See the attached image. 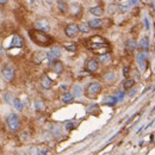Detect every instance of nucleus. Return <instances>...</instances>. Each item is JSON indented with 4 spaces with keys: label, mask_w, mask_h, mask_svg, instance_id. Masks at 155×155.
<instances>
[{
    "label": "nucleus",
    "mask_w": 155,
    "mask_h": 155,
    "mask_svg": "<svg viewBox=\"0 0 155 155\" xmlns=\"http://www.w3.org/2000/svg\"><path fill=\"white\" fill-rule=\"evenodd\" d=\"M123 97H124V92H119V94H118V97H117V100H118V102L123 100Z\"/></svg>",
    "instance_id": "obj_34"
},
{
    "label": "nucleus",
    "mask_w": 155,
    "mask_h": 155,
    "mask_svg": "<svg viewBox=\"0 0 155 155\" xmlns=\"http://www.w3.org/2000/svg\"><path fill=\"white\" fill-rule=\"evenodd\" d=\"M100 91H102L100 82L93 81V82H91V84L87 85V87L85 89V96L87 98H89V99H94V98H97V96L100 93Z\"/></svg>",
    "instance_id": "obj_2"
},
{
    "label": "nucleus",
    "mask_w": 155,
    "mask_h": 155,
    "mask_svg": "<svg viewBox=\"0 0 155 155\" xmlns=\"http://www.w3.org/2000/svg\"><path fill=\"white\" fill-rule=\"evenodd\" d=\"M35 27H36V30L47 32V31H49V29H50V25H49V22L47 19H38L35 22Z\"/></svg>",
    "instance_id": "obj_9"
},
{
    "label": "nucleus",
    "mask_w": 155,
    "mask_h": 155,
    "mask_svg": "<svg viewBox=\"0 0 155 155\" xmlns=\"http://www.w3.org/2000/svg\"><path fill=\"white\" fill-rule=\"evenodd\" d=\"M81 94H82V88H81V86H79V85H75L74 87H73V96H74V98L76 97H81Z\"/></svg>",
    "instance_id": "obj_22"
},
{
    "label": "nucleus",
    "mask_w": 155,
    "mask_h": 155,
    "mask_svg": "<svg viewBox=\"0 0 155 155\" xmlns=\"http://www.w3.org/2000/svg\"><path fill=\"white\" fill-rule=\"evenodd\" d=\"M29 36L34 41V43H36L41 47H48L53 42V38L47 32H43V31H40V30H30Z\"/></svg>",
    "instance_id": "obj_1"
},
{
    "label": "nucleus",
    "mask_w": 155,
    "mask_h": 155,
    "mask_svg": "<svg viewBox=\"0 0 155 155\" xmlns=\"http://www.w3.org/2000/svg\"><path fill=\"white\" fill-rule=\"evenodd\" d=\"M30 1H31V3H35V0H30Z\"/></svg>",
    "instance_id": "obj_42"
},
{
    "label": "nucleus",
    "mask_w": 155,
    "mask_h": 155,
    "mask_svg": "<svg viewBox=\"0 0 155 155\" xmlns=\"http://www.w3.org/2000/svg\"><path fill=\"white\" fill-rule=\"evenodd\" d=\"M45 57H47L45 53H43V51H36L32 55V62H34V63H36V65H40V63H42V62L45 60Z\"/></svg>",
    "instance_id": "obj_11"
},
{
    "label": "nucleus",
    "mask_w": 155,
    "mask_h": 155,
    "mask_svg": "<svg viewBox=\"0 0 155 155\" xmlns=\"http://www.w3.org/2000/svg\"><path fill=\"white\" fill-rule=\"evenodd\" d=\"M66 129L67 130H72V129H74L75 128V124L73 123V122H68V123H66Z\"/></svg>",
    "instance_id": "obj_31"
},
{
    "label": "nucleus",
    "mask_w": 155,
    "mask_h": 155,
    "mask_svg": "<svg viewBox=\"0 0 155 155\" xmlns=\"http://www.w3.org/2000/svg\"><path fill=\"white\" fill-rule=\"evenodd\" d=\"M45 3L47 4H51V3H54V0H45Z\"/></svg>",
    "instance_id": "obj_40"
},
{
    "label": "nucleus",
    "mask_w": 155,
    "mask_h": 155,
    "mask_svg": "<svg viewBox=\"0 0 155 155\" xmlns=\"http://www.w3.org/2000/svg\"><path fill=\"white\" fill-rule=\"evenodd\" d=\"M148 44H149V41H148V37H143L142 41H141V47L144 49V51L148 50Z\"/></svg>",
    "instance_id": "obj_27"
},
{
    "label": "nucleus",
    "mask_w": 155,
    "mask_h": 155,
    "mask_svg": "<svg viewBox=\"0 0 155 155\" xmlns=\"http://www.w3.org/2000/svg\"><path fill=\"white\" fill-rule=\"evenodd\" d=\"M134 85H135V80H134V79H130V78H128L125 81L123 82V87H124V89H130Z\"/></svg>",
    "instance_id": "obj_21"
},
{
    "label": "nucleus",
    "mask_w": 155,
    "mask_h": 155,
    "mask_svg": "<svg viewBox=\"0 0 155 155\" xmlns=\"http://www.w3.org/2000/svg\"><path fill=\"white\" fill-rule=\"evenodd\" d=\"M135 93H136V89H135V88H134V89H133V91H131V92H130V93H129V97H133V96H134V94H135Z\"/></svg>",
    "instance_id": "obj_37"
},
{
    "label": "nucleus",
    "mask_w": 155,
    "mask_h": 155,
    "mask_svg": "<svg viewBox=\"0 0 155 155\" xmlns=\"http://www.w3.org/2000/svg\"><path fill=\"white\" fill-rule=\"evenodd\" d=\"M65 49L68 50V51H76L78 47H76V44H74V43H72V44H65Z\"/></svg>",
    "instance_id": "obj_28"
},
{
    "label": "nucleus",
    "mask_w": 155,
    "mask_h": 155,
    "mask_svg": "<svg viewBox=\"0 0 155 155\" xmlns=\"http://www.w3.org/2000/svg\"><path fill=\"white\" fill-rule=\"evenodd\" d=\"M35 110L41 112V111H44L45 110V103L42 100V99H37L35 102Z\"/></svg>",
    "instance_id": "obj_18"
},
{
    "label": "nucleus",
    "mask_w": 155,
    "mask_h": 155,
    "mask_svg": "<svg viewBox=\"0 0 155 155\" xmlns=\"http://www.w3.org/2000/svg\"><path fill=\"white\" fill-rule=\"evenodd\" d=\"M103 78H104L105 81H107V82H112V81H115V79H116V74H115V72L109 71V72H106V73L104 74Z\"/></svg>",
    "instance_id": "obj_19"
},
{
    "label": "nucleus",
    "mask_w": 155,
    "mask_h": 155,
    "mask_svg": "<svg viewBox=\"0 0 155 155\" xmlns=\"http://www.w3.org/2000/svg\"><path fill=\"white\" fill-rule=\"evenodd\" d=\"M144 24H146V27H147V30H149V22H148V18H144Z\"/></svg>",
    "instance_id": "obj_36"
},
{
    "label": "nucleus",
    "mask_w": 155,
    "mask_h": 155,
    "mask_svg": "<svg viewBox=\"0 0 155 155\" xmlns=\"http://www.w3.org/2000/svg\"><path fill=\"white\" fill-rule=\"evenodd\" d=\"M40 155H49L48 149H42V150H40Z\"/></svg>",
    "instance_id": "obj_35"
},
{
    "label": "nucleus",
    "mask_w": 155,
    "mask_h": 155,
    "mask_svg": "<svg viewBox=\"0 0 155 155\" xmlns=\"http://www.w3.org/2000/svg\"><path fill=\"white\" fill-rule=\"evenodd\" d=\"M89 13H92L93 16H96V17H100V16H103V13H104V9H103L102 6L91 7V9H89Z\"/></svg>",
    "instance_id": "obj_16"
},
{
    "label": "nucleus",
    "mask_w": 155,
    "mask_h": 155,
    "mask_svg": "<svg viewBox=\"0 0 155 155\" xmlns=\"http://www.w3.org/2000/svg\"><path fill=\"white\" fill-rule=\"evenodd\" d=\"M17 155H25L24 153H19V154H17Z\"/></svg>",
    "instance_id": "obj_41"
},
{
    "label": "nucleus",
    "mask_w": 155,
    "mask_h": 155,
    "mask_svg": "<svg viewBox=\"0 0 155 155\" xmlns=\"http://www.w3.org/2000/svg\"><path fill=\"white\" fill-rule=\"evenodd\" d=\"M147 57H148V53L147 51H140L136 56V60H137V63L141 68V71H144L146 69V66H147Z\"/></svg>",
    "instance_id": "obj_6"
},
{
    "label": "nucleus",
    "mask_w": 155,
    "mask_h": 155,
    "mask_svg": "<svg viewBox=\"0 0 155 155\" xmlns=\"http://www.w3.org/2000/svg\"><path fill=\"white\" fill-rule=\"evenodd\" d=\"M88 26L91 27V29H100V27H103V20L102 19H91V20H88Z\"/></svg>",
    "instance_id": "obj_15"
},
{
    "label": "nucleus",
    "mask_w": 155,
    "mask_h": 155,
    "mask_svg": "<svg viewBox=\"0 0 155 155\" xmlns=\"http://www.w3.org/2000/svg\"><path fill=\"white\" fill-rule=\"evenodd\" d=\"M13 107H14L17 111H22V110H23V103L20 102L19 98H14V99H13Z\"/></svg>",
    "instance_id": "obj_23"
},
{
    "label": "nucleus",
    "mask_w": 155,
    "mask_h": 155,
    "mask_svg": "<svg viewBox=\"0 0 155 155\" xmlns=\"http://www.w3.org/2000/svg\"><path fill=\"white\" fill-rule=\"evenodd\" d=\"M3 76L6 81H12L14 79V68L11 66V65H6L4 68H3Z\"/></svg>",
    "instance_id": "obj_5"
},
{
    "label": "nucleus",
    "mask_w": 155,
    "mask_h": 155,
    "mask_svg": "<svg viewBox=\"0 0 155 155\" xmlns=\"http://www.w3.org/2000/svg\"><path fill=\"white\" fill-rule=\"evenodd\" d=\"M110 55L109 54H105V55H102L100 56V62H102V63H107V62L110 61Z\"/></svg>",
    "instance_id": "obj_30"
},
{
    "label": "nucleus",
    "mask_w": 155,
    "mask_h": 155,
    "mask_svg": "<svg viewBox=\"0 0 155 155\" xmlns=\"http://www.w3.org/2000/svg\"><path fill=\"white\" fill-rule=\"evenodd\" d=\"M24 45V41L20 36L18 35H14L12 37V41H11V44H10V48H22Z\"/></svg>",
    "instance_id": "obj_12"
},
{
    "label": "nucleus",
    "mask_w": 155,
    "mask_h": 155,
    "mask_svg": "<svg viewBox=\"0 0 155 155\" xmlns=\"http://www.w3.org/2000/svg\"><path fill=\"white\" fill-rule=\"evenodd\" d=\"M30 154L31 155H40V150L36 147H32V148L30 149Z\"/></svg>",
    "instance_id": "obj_32"
},
{
    "label": "nucleus",
    "mask_w": 155,
    "mask_h": 155,
    "mask_svg": "<svg viewBox=\"0 0 155 155\" xmlns=\"http://www.w3.org/2000/svg\"><path fill=\"white\" fill-rule=\"evenodd\" d=\"M61 99H62V102H63L65 104H68V103H72L74 100V96H73V93H71V92H66L65 94L61 97Z\"/></svg>",
    "instance_id": "obj_17"
},
{
    "label": "nucleus",
    "mask_w": 155,
    "mask_h": 155,
    "mask_svg": "<svg viewBox=\"0 0 155 155\" xmlns=\"http://www.w3.org/2000/svg\"><path fill=\"white\" fill-rule=\"evenodd\" d=\"M89 48L93 53L99 54L100 56L105 55V54H109V51H110V45H109L107 42H103V43H92V42H89Z\"/></svg>",
    "instance_id": "obj_3"
},
{
    "label": "nucleus",
    "mask_w": 155,
    "mask_h": 155,
    "mask_svg": "<svg viewBox=\"0 0 155 155\" xmlns=\"http://www.w3.org/2000/svg\"><path fill=\"white\" fill-rule=\"evenodd\" d=\"M6 3H7V0H0V4H1V5H3V4H6Z\"/></svg>",
    "instance_id": "obj_38"
},
{
    "label": "nucleus",
    "mask_w": 155,
    "mask_h": 155,
    "mask_svg": "<svg viewBox=\"0 0 155 155\" xmlns=\"http://www.w3.org/2000/svg\"><path fill=\"white\" fill-rule=\"evenodd\" d=\"M41 85L44 89H50L51 86H53V80L47 74H43L42 78H41Z\"/></svg>",
    "instance_id": "obj_13"
},
{
    "label": "nucleus",
    "mask_w": 155,
    "mask_h": 155,
    "mask_svg": "<svg viewBox=\"0 0 155 155\" xmlns=\"http://www.w3.org/2000/svg\"><path fill=\"white\" fill-rule=\"evenodd\" d=\"M5 102L7 103V104H13V99H12V94L10 92H7V93H5Z\"/></svg>",
    "instance_id": "obj_29"
},
{
    "label": "nucleus",
    "mask_w": 155,
    "mask_h": 155,
    "mask_svg": "<svg viewBox=\"0 0 155 155\" xmlns=\"http://www.w3.org/2000/svg\"><path fill=\"white\" fill-rule=\"evenodd\" d=\"M57 7H58V10H60L62 13H65V12L67 11V4H66L65 0H60V1L57 3Z\"/></svg>",
    "instance_id": "obj_25"
},
{
    "label": "nucleus",
    "mask_w": 155,
    "mask_h": 155,
    "mask_svg": "<svg viewBox=\"0 0 155 155\" xmlns=\"http://www.w3.org/2000/svg\"><path fill=\"white\" fill-rule=\"evenodd\" d=\"M50 66L53 67V71L56 73V74H60L62 73V71H63V65H62V62L55 60L53 62H50Z\"/></svg>",
    "instance_id": "obj_14"
},
{
    "label": "nucleus",
    "mask_w": 155,
    "mask_h": 155,
    "mask_svg": "<svg viewBox=\"0 0 155 155\" xmlns=\"http://www.w3.org/2000/svg\"><path fill=\"white\" fill-rule=\"evenodd\" d=\"M89 26H88V24H80L79 25V31L80 32H85V34H87V32H89Z\"/></svg>",
    "instance_id": "obj_26"
},
{
    "label": "nucleus",
    "mask_w": 155,
    "mask_h": 155,
    "mask_svg": "<svg viewBox=\"0 0 155 155\" xmlns=\"http://www.w3.org/2000/svg\"><path fill=\"white\" fill-rule=\"evenodd\" d=\"M65 34L67 37H75L78 34H79V26L76 24H69L66 26L65 29Z\"/></svg>",
    "instance_id": "obj_7"
},
{
    "label": "nucleus",
    "mask_w": 155,
    "mask_h": 155,
    "mask_svg": "<svg viewBox=\"0 0 155 155\" xmlns=\"http://www.w3.org/2000/svg\"><path fill=\"white\" fill-rule=\"evenodd\" d=\"M61 88L63 89V91H66V89H67V86H66V85H62V86H61Z\"/></svg>",
    "instance_id": "obj_39"
},
{
    "label": "nucleus",
    "mask_w": 155,
    "mask_h": 155,
    "mask_svg": "<svg viewBox=\"0 0 155 155\" xmlns=\"http://www.w3.org/2000/svg\"><path fill=\"white\" fill-rule=\"evenodd\" d=\"M127 50H130V51H133V50H135L136 49V47H137V44H136V42L134 41V40H129V41H127Z\"/></svg>",
    "instance_id": "obj_24"
},
{
    "label": "nucleus",
    "mask_w": 155,
    "mask_h": 155,
    "mask_svg": "<svg viewBox=\"0 0 155 155\" xmlns=\"http://www.w3.org/2000/svg\"><path fill=\"white\" fill-rule=\"evenodd\" d=\"M117 102H118V100H117V97H105V99L103 100V103H104V104L110 105V106L115 105Z\"/></svg>",
    "instance_id": "obj_20"
},
{
    "label": "nucleus",
    "mask_w": 155,
    "mask_h": 155,
    "mask_svg": "<svg viewBox=\"0 0 155 155\" xmlns=\"http://www.w3.org/2000/svg\"><path fill=\"white\" fill-rule=\"evenodd\" d=\"M60 56H61V49H60L58 47H54V48H51V49L47 53V58H48L50 62L57 60Z\"/></svg>",
    "instance_id": "obj_10"
},
{
    "label": "nucleus",
    "mask_w": 155,
    "mask_h": 155,
    "mask_svg": "<svg viewBox=\"0 0 155 155\" xmlns=\"http://www.w3.org/2000/svg\"><path fill=\"white\" fill-rule=\"evenodd\" d=\"M99 68V62L94 58H89L87 62H86V71L89 72V73H96Z\"/></svg>",
    "instance_id": "obj_8"
},
{
    "label": "nucleus",
    "mask_w": 155,
    "mask_h": 155,
    "mask_svg": "<svg viewBox=\"0 0 155 155\" xmlns=\"http://www.w3.org/2000/svg\"><path fill=\"white\" fill-rule=\"evenodd\" d=\"M6 123H7V127L11 131H17L20 128V120H19L18 115H16V113L9 115L6 118Z\"/></svg>",
    "instance_id": "obj_4"
},
{
    "label": "nucleus",
    "mask_w": 155,
    "mask_h": 155,
    "mask_svg": "<svg viewBox=\"0 0 155 155\" xmlns=\"http://www.w3.org/2000/svg\"><path fill=\"white\" fill-rule=\"evenodd\" d=\"M129 72H130V68H129V67H124L123 74H124V76H125V78H128V75H129Z\"/></svg>",
    "instance_id": "obj_33"
}]
</instances>
